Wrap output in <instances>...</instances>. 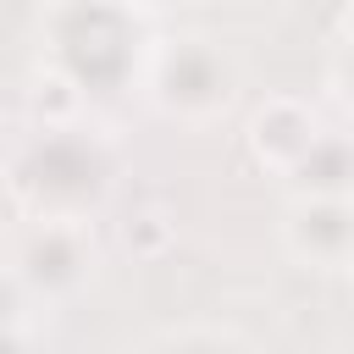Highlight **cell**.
Wrapping results in <instances>:
<instances>
[{"instance_id":"6da1fadb","label":"cell","mask_w":354,"mask_h":354,"mask_svg":"<svg viewBox=\"0 0 354 354\" xmlns=\"http://www.w3.org/2000/svg\"><path fill=\"white\" fill-rule=\"evenodd\" d=\"M144 6L138 0H50L44 6V66L61 72L83 100L138 77L144 61Z\"/></svg>"},{"instance_id":"8992f818","label":"cell","mask_w":354,"mask_h":354,"mask_svg":"<svg viewBox=\"0 0 354 354\" xmlns=\"http://www.w3.org/2000/svg\"><path fill=\"white\" fill-rule=\"evenodd\" d=\"M155 343H249V337L232 332V326H171V332H160Z\"/></svg>"},{"instance_id":"3957f363","label":"cell","mask_w":354,"mask_h":354,"mask_svg":"<svg viewBox=\"0 0 354 354\" xmlns=\"http://www.w3.org/2000/svg\"><path fill=\"white\" fill-rule=\"evenodd\" d=\"M6 271L33 304L77 299L100 277V243L88 232V216H28L11 232Z\"/></svg>"},{"instance_id":"5b68a950","label":"cell","mask_w":354,"mask_h":354,"mask_svg":"<svg viewBox=\"0 0 354 354\" xmlns=\"http://www.w3.org/2000/svg\"><path fill=\"white\" fill-rule=\"evenodd\" d=\"M326 133H332V127L321 122L315 100H304V94H271V100L254 105L243 138H249V155H254L271 177H299L304 160L315 155V144H321Z\"/></svg>"},{"instance_id":"277c9868","label":"cell","mask_w":354,"mask_h":354,"mask_svg":"<svg viewBox=\"0 0 354 354\" xmlns=\"http://www.w3.org/2000/svg\"><path fill=\"white\" fill-rule=\"evenodd\" d=\"M277 238H282V254H288L299 271L343 277L348 260H354V210H348V188H293Z\"/></svg>"},{"instance_id":"7a4b0ae2","label":"cell","mask_w":354,"mask_h":354,"mask_svg":"<svg viewBox=\"0 0 354 354\" xmlns=\"http://www.w3.org/2000/svg\"><path fill=\"white\" fill-rule=\"evenodd\" d=\"M133 88L183 127H210L243 100V61L216 33H149Z\"/></svg>"},{"instance_id":"52a82bcc","label":"cell","mask_w":354,"mask_h":354,"mask_svg":"<svg viewBox=\"0 0 354 354\" xmlns=\"http://www.w3.org/2000/svg\"><path fill=\"white\" fill-rule=\"evenodd\" d=\"M210 6H254V0H210Z\"/></svg>"}]
</instances>
